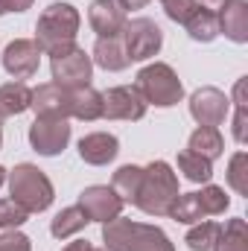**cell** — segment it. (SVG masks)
Returning <instances> with one entry per match:
<instances>
[{
  "instance_id": "36",
  "label": "cell",
  "mask_w": 248,
  "mask_h": 251,
  "mask_svg": "<svg viewBox=\"0 0 248 251\" xmlns=\"http://www.w3.org/2000/svg\"><path fill=\"white\" fill-rule=\"evenodd\" d=\"M120 3V9H143V6H149V0H117Z\"/></svg>"
},
{
  "instance_id": "42",
  "label": "cell",
  "mask_w": 248,
  "mask_h": 251,
  "mask_svg": "<svg viewBox=\"0 0 248 251\" xmlns=\"http://www.w3.org/2000/svg\"><path fill=\"white\" fill-rule=\"evenodd\" d=\"M0 123H3V117H0Z\"/></svg>"
},
{
  "instance_id": "41",
  "label": "cell",
  "mask_w": 248,
  "mask_h": 251,
  "mask_svg": "<svg viewBox=\"0 0 248 251\" xmlns=\"http://www.w3.org/2000/svg\"><path fill=\"white\" fill-rule=\"evenodd\" d=\"M94 251H108V249H94Z\"/></svg>"
},
{
  "instance_id": "8",
  "label": "cell",
  "mask_w": 248,
  "mask_h": 251,
  "mask_svg": "<svg viewBox=\"0 0 248 251\" xmlns=\"http://www.w3.org/2000/svg\"><path fill=\"white\" fill-rule=\"evenodd\" d=\"M67 143H70V123L62 117H35V123L29 126V146L44 158L62 155Z\"/></svg>"
},
{
  "instance_id": "14",
  "label": "cell",
  "mask_w": 248,
  "mask_h": 251,
  "mask_svg": "<svg viewBox=\"0 0 248 251\" xmlns=\"http://www.w3.org/2000/svg\"><path fill=\"white\" fill-rule=\"evenodd\" d=\"M88 24L99 38H120L125 26V12L117 0H94L88 9Z\"/></svg>"
},
{
  "instance_id": "22",
  "label": "cell",
  "mask_w": 248,
  "mask_h": 251,
  "mask_svg": "<svg viewBox=\"0 0 248 251\" xmlns=\"http://www.w3.org/2000/svg\"><path fill=\"white\" fill-rule=\"evenodd\" d=\"M184 26H187V32H190V38L201 41V44H210L219 35V18H216L213 9H204V6H198L193 12V18L187 21Z\"/></svg>"
},
{
  "instance_id": "21",
  "label": "cell",
  "mask_w": 248,
  "mask_h": 251,
  "mask_svg": "<svg viewBox=\"0 0 248 251\" xmlns=\"http://www.w3.org/2000/svg\"><path fill=\"white\" fill-rule=\"evenodd\" d=\"M210 251H248V225L246 219H228L219 225V237Z\"/></svg>"
},
{
  "instance_id": "27",
  "label": "cell",
  "mask_w": 248,
  "mask_h": 251,
  "mask_svg": "<svg viewBox=\"0 0 248 251\" xmlns=\"http://www.w3.org/2000/svg\"><path fill=\"white\" fill-rule=\"evenodd\" d=\"M216 237H219V225L216 222H196L187 231L184 243L190 251H210L213 243H216Z\"/></svg>"
},
{
  "instance_id": "10",
  "label": "cell",
  "mask_w": 248,
  "mask_h": 251,
  "mask_svg": "<svg viewBox=\"0 0 248 251\" xmlns=\"http://www.w3.org/2000/svg\"><path fill=\"white\" fill-rule=\"evenodd\" d=\"M79 207L85 210L88 222H111L123 213V199L105 184H91L79 193Z\"/></svg>"
},
{
  "instance_id": "26",
  "label": "cell",
  "mask_w": 248,
  "mask_h": 251,
  "mask_svg": "<svg viewBox=\"0 0 248 251\" xmlns=\"http://www.w3.org/2000/svg\"><path fill=\"white\" fill-rule=\"evenodd\" d=\"M167 216L170 219H175V222H181V225H196V222H201V204H198V196L196 193H178L175 196V201L170 204V210H167Z\"/></svg>"
},
{
  "instance_id": "3",
  "label": "cell",
  "mask_w": 248,
  "mask_h": 251,
  "mask_svg": "<svg viewBox=\"0 0 248 251\" xmlns=\"http://www.w3.org/2000/svg\"><path fill=\"white\" fill-rule=\"evenodd\" d=\"M79 24H82V18H79L76 6H70V3H50L41 12L38 24H35V44H38V50L50 56V53L67 47V44H73L76 32H79Z\"/></svg>"
},
{
  "instance_id": "7",
  "label": "cell",
  "mask_w": 248,
  "mask_h": 251,
  "mask_svg": "<svg viewBox=\"0 0 248 251\" xmlns=\"http://www.w3.org/2000/svg\"><path fill=\"white\" fill-rule=\"evenodd\" d=\"M123 47L128 62H146L152 56H158V50L164 47V32L152 18H134L125 21L123 26Z\"/></svg>"
},
{
  "instance_id": "30",
  "label": "cell",
  "mask_w": 248,
  "mask_h": 251,
  "mask_svg": "<svg viewBox=\"0 0 248 251\" xmlns=\"http://www.w3.org/2000/svg\"><path fill=\"white\" fill-rule=\"evenodd\" d=\"M26 216H29V213H26L21 204H15L12 199H0V231H12V228L24 225Z\"/></svg>"
},
{
  "instance_id": "39",
  "label": "cell",
  "mask_w": 248,
  "mask_h": 251,
  "mask_svg": "<svg viewBox=\"0 0 248 251\" xmlns=\"http://www.w3.org/2000/svg\"><path fill=\"white\" fill-rule=\"evenodd\" d=\"M0 15H6V6H3V0H0Z\"/></svg>"
},
{
  "instance_id": "38",
  "label": "cell",
  "mask_w": 248,
  "mask_h": 251,
  "mask_svg": "<svg viewBox=\"0 0 248 251\" xmlns=\"http://www.w3.org/2000/svg\"><path fill=\"white\" fill-rule=\"evenodd\" d=\"M3 181H6V170L0 167V187H3Z\"/></svg>"
},
{
  "instance_id": "5",
  "label": "cell",
  "mask_w": 248,
  "mask_h": 251,
  "mask_svg": "<svg viewBox=\"0 0 248 251\" xmlns=\"http://www.w3.org/2000/svg\"><path fill=\"white\" fill-rule=\"evenodd\" d=\"M137 94L143 97L146 105H155V108H173L181 102L184 97V85L178 79V73L164 62L146 64L140 73H137V82H134Z\"/></svg>"
},
{
  "instance_id": "2",
  "label": "cell",
  "mask_w": 248,
  "mask_h": 251,
  "mask_svg": "<svg viewBox=\"0 0 248 251\" xmlns=\"http://www.w3.org/2000/svg\"><path fill=\"white\" fill-rule=\"evenodd\" d=\"M175 196H178V176L167 161H152L149 167H143V181L134 204L146 216H167Z\"/></svg>"
},
{
  "instance_id": "1",
  "label": "cell",
  "mask_w": 248,
  "mask_h": 251,
  "mask_svg": "<svg viewBox=\"0 0 248 251\" xmlns=\"http://www.w3.org/2000/svg\"><path fill=\"white\" fill-rule=\"evenodd\" d=\"M102 243L108 251H175V246L161 228L131 222L123 216L102 225Z\"/></svg>"
},
{
  "instance_id": "40",
  "label": "cell",
  "mask_w": 248,
  "mask_h": 251,
  "mask_svg": "<svg viewBox=\"0 0 248 251\" xmlns=\"http://www.w3.org/2000/svg\"><path fill=\"white\" fill-rule=\"evenodd\" d=\"M0 146H3V128H0Z\"/></svg>"
},
{
  "instance_id": "6",
  "label": "cell",
  "mask_w": 248,
  "mask_h": 251,
  "mask_svg": "<svg viewBox=\"0 0 248 251\" xmlns=\"http://www.w3.org/2000/svg\"><path fill=\"white\" fill-rule=\"evenodd\" d=\"M50 73H53V82L62 88H85L91 85L94 62L82 47L67 44L62 50L50 53Z\"/></svg>"
},
{
  "instance_id": "25",
  "label": "cell",
  "mask_w": 248,
  "mask_h": 251,
  "mask_svg": "<svg viewBox=\"0 0 248 251\" xmlns=\"http://www.w3.org/2000/svg\"><path fill=\"white\" fill-rule=\"evenodd\" d=\"M178 170L193 184H207L213 178V161H207V158H201V155H196L190 149L178 152Z\"/></svg>"
},
{
  "instance_id": "9",
  "label": "cell",
  "mask_w": 248,
  "mask_h": 251,
  "mask_svg": "<svg viewBox=\"0 0 248 251\" xmlns=\"http://www.w3.org/2000/svg\"><path fill=\"white\" fill-rule=\"evenodd\" d=\"M190 114L198 126H222L225 117L231 114V97H225L213 85L198 88L190 97Z\"/></svg>"
},
{
  "instance_id": "18",
  "label": "cell",
  "mask_w": 248,
  "mask_h": 251,
  "mask_svg": "<svg viewBox=\"0 0 248 251\" xmlns=\"http://www.w3.org/2000/svg\"><path fill=\"white\" fill-rule=\"evenodd\" d=\"M94 62L99 64L102 70H125L128 67V56H125V47H123V38H97L94 44Z\"/></svg>"
},
{
  "instance_id": "4",
  "label": "cell",
  "mask_w": 248,
  "mask_h": 251,
  "mask_svg": "<svg viewBox=\"0 0 248 251\" xmlns=\"http://www.w3.org/2000/svg\"><path fill=\"white\" fill-rule=\"evenodd\" d=\"M9 193H12V201L21 204L26 213H41L56 199L53 181L35 164H18L9 173Z\"/></svg>"
},
{
  "instance_id": "13",
  "label": "cell",
  "mask_w": 248,
  "mask_h": 251,
  "mask_svg": "<svg viewBox=\"0 0 248 251\" xmlns=\"http://www.w3.org/2000/svg\"><path fill=\"white\" fill-rule=\"evenodd\" d=\"M70 102H73V88H62L56 82L38 85L32 91V102L29 108L35 111V117H70Z\"/></svg>"
},
{
  "instance_id": "17",
  "label": "cell",
  "mask_w": 248,
  "mask_h": 251,
  "mask_svg": "<svg viewBox=\"0 0 248 251\" xmlns=\"http://www.w3.org/2000/svg\"><path fill=\"white\" fill-rule=\"evenodd\" d=\"M70 117L94 123L102 117V94L91 85L85 88H73V102H70Z\"/></svg>"
},
{
  "instance_id": "34",
  "label": "cell",
  "mask_w": 248,
  "mask_h": 251,
  "mask_svg": "<svg viewBox=\"0 0 248 251\" xmlns=\"http://www.w3.org/2000/svg\"><path fill=\"white\" fill-rule=\"evenodd\" d=\"M3 6H6V12H26L32 6V0H3Z\"/></svg>"
},
{
  "instance_id": "31",
  "label": "cell",
  "mask_w": 248,
  "mask_h": 251,
  "mask_svg": "<svg viewBox=\"0 0 248 251\" xmlns=\"http://www.w3.org/2000/svg\"><path fill=\"white\" fill-rule=\"evenodd\" d=\"M161 3H164L167 18L175 24H187L193 18V12L198 9V0H161Z\"/></svg>"
},
{
  "instance_id": "23",
  "label": "cell",
  "mask_w": 248,
  "mask_h": 251,
  "mask_svg": "<svg viewBox=\"0 0 248 251\" xmlns=\"http://www.w3.org/2000/svg\"><path fill=\"white\" fill-rule=\"evenodd\" d=\"M85 225H88L85 210H82L79 204H73V207H64V210H59V213L53 216V222H50V234H53L56 240H67V237L79 234Z\"/></svg>"
},
{
  "instance_id": "12",
  "label": "cell",
  "mask_w": 248,
  "mask_h": 251,
  "mask_svg": "<svg viewBox=\"0 0 248 251\" xmlns=\"http://www.w3.org/2000/svg\"><path fill=\"white\" fill-rule=\"evenodd\" d=\"M38 64H41V50L32 38H15L6 44L3 50V70L12 76V79H32L38 73Z\"/></svg>"
},
{
  "instance_id": "20",
  "label": "cell",
  "mask_w": 248,
  "mask_h": 251,
  "mask_svg": "<svg viewBox=\"0 0 248 251\" xmlns=\"http://www.w3.org/2000/svg\"><path fill=\"white\" fill-rule=\"evenodd\" d=\"M29 102H32V91L26 88V82L0 85V117H18L29 108Z\"/></svg>"
},
{
  "instance_id": "15",
  "label": "cell",
  "mask_w": 248,
  "mask_h": 251,
  "mask_svg": "<svg viewBox=\"0 0 248 251\" xmlns=\"http://www.w3.org/2000/svg\"><path fill=\"white\" fill-rule=\"evenodd\" d=\"M120 155V140L108 131H94L79 140V158L91 167H105Z\"/></svg>"
},
{
  "instance_id": "28",
  "label": "cell",
  "mask_w": 248,
  "mask_h": 251,
  "mask_svg": "<svg viewBox=\"0 0 248 251\" xmlns=\"http://www.w3.org/2000/svg\"><path fill=\"white\" fill-rule=\"evenodd\" d=\"M196 196H198V204H201V213L204 216H219V213H225L231 207V199L225 196V190L216 187V184L201 187Z\"/></svg>"
},
{
  "instance_id": "16",
  "label": "cell",
  "mask_w": 248,
  "mask_h": 251,
  "mask_svg": "<svg viewBox=\"0 0 248 251\" xmlns=\"http://www.w3.org/2000/svg\"><path fill=\"white\" fill-rule=\"evenodd\" d=\"M219 32H225V38H231L234 44H246L248 41V3L246 0H225L219 6Z\"/></svg>"
},
{
  "instance_id": "19",
  "label": "cell",
  "mask_w": 248,
  "mask_h": 251,
  "mask_svg": "<svg viewBox=\"0 0 248 251\" xmlns=\"http://www.w3.org/2000/svg\"><path fill=\"white\" fill-rule=\"evenodd\" d=\"M187 149L196 152V155H201V158H207V161H216V158L225 152V140H222V134H219L216 126H198V128L190 134Z\"/></svg>"
},
{
  "instance_id": "35",
  "label": "cell",
  "mask_w": 248,
  "mask_h": 251,
  "mask_svg": "<svg viewBox=\"0 0 248 251\" xmlns=\"http://www.w3.org/2000/svg\"><path fill=\"white\" fill-rule=\"evenodd\" d=\"M62 251H94V246H91L88 240H76V243H70V246H64Z\"/></svg>"
},
{
  "instance_id": "37",
  "label": "cell",
  "mask_w": 248,
  "mask_h": 251,
  "mask_svg": "<svg viewBox=\"0 0 248 251\" xmlns=\"http://www.w3.org/2000/svg\"><path fill=\"white\" fill-rule=\"evenodd\" d=\"M222 3H225V0H201L198 6H204V9H219Z\"/></svg>"
},
{
  "instance_id": "33",
  "label": "cell",
  "mask_w": 248,
  "mask_h": 251,
  "mask_svg": "<svg viewBox=\"0 0 248 251\" xmlns=\"http://www.w3.org/2000/svg\"><path fill=\"white\" fill-rule=\"evenodd\" d=\"M234 140L240 146L248 140V105H237V114H234Z\"/></svg>"
},
{
  "instance_id": "29",
  "label": "cell",
  "mask_w": 248,
  "mask_h": 251,
  "mask_svg": "<svg viewBox=\"0 0 248 251\" xmlns=\"http://www.w3.org/2000/svg\"><path fill=\"white\" fill-rule=\"evenodd\" d=\"M228 184H231L234 193L248 196V155L246 152H237L228 161Z\"/></svg>"
},
{
  "instance_id": "32",
  "label": "cell",
  "mask_w": 248,
  "mask_h": 251,
  "mask_svg": "<svg viewBox=\"0 0 248 251\" xmlns=\"http://www.w3.org/2000/svg\"><path fill=\"white\" fill-rule=\"evenodd\" d=\"M0 251H32V243H29L26 234L12 228V231L0 234Z\"/></svg>"
},
{
  "instance_id": "11",
  "label": "cell",
  "mask_w": 248,
  "mask_h": 251,
  "mask_svg": "<svg viewBox=\"0 0 248 251\" xmlns=\"http://www.w3.org/2000/svg\"><path fill=\"white\" fill-rule=\"evenodd\" d=\"M102 117L105 120H143L146 102L134 85H117L102 94Z\"/></svg>"
},
{
  "instance_id": "24",
  "label": "cell",
  "mask_w": 248,
  "mask_h": 251,
  "mask_svg": "<svg viewBox=\"0 0 248 251\" xmlns=\"http://www.w3.org/2000/svg\"><path fill=\"white\" fill-rule=\"evenodd\" d=\"M140 181H143V167H137V164H125L120 167L117 173H114V178H111V190L125 201H131L134 204V199H137V193H140Z\"/></svg>"
}]
</instances>
